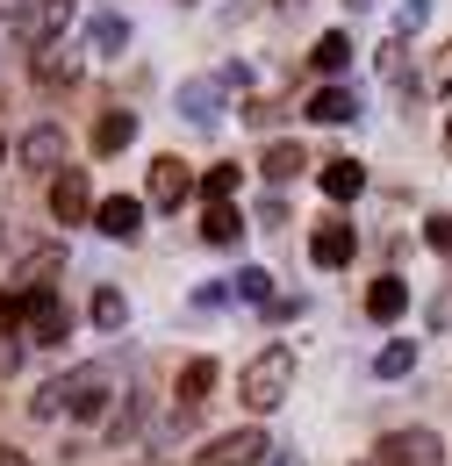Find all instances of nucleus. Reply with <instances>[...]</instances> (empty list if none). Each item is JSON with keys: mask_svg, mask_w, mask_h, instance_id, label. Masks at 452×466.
<instances>
[{"mask_svg": "<svg viewBox=\"0 0 452 466\" xmlns=\"http://www.w3.org/2000/svg\"><path fill=\"white\" fill-rule=\"evenodd\" d=\"M29 409H36V416H79V423H101V409H108V373H101V366H79V373H65V380H44Z\"/></svg>", "mask_w": 452, "mask_h": 466, "instance_id": "obj_1", "label": "nucleus"}, {"mask_svg": "<svg viewBox=\"0 0 452 466\" xmlns=\"http://www.w3.org/2000/svg\"><path fill=\"white\" fill-rule=\"evenodd\" d=\"M287 388H294V345H266L252 366H244V402L252 409L287 402Z\"/></svg>", "mask_w": 452, "mask_h": 466, "instance_id": "obj_2", "label": "nucleus"}, {"mask_svg": "<svg viewBox=\"0 0 452 466\" xmlns=\"http://www.w3.org/2000/svg\"><path fill=\"white\" fill-rule=\"evenodd\" d=\"M15 330H22V338H36V345H65V309L51 301V288L15 294Z\"/></svg>", "mask_w": 452, "mask_h": 466, "instance_id": "obj_3", "label": "nucleus"}, {"mask_svg": "<svg viewBox=\"0 0 452 466\" xmlns=\"http://www.w3.org/2000/svg\"><path fill=\"white\" fill-rule=\"evenodd\" d=\"M438 452H446L438 431H388L381 452H374V466H438Z\"/></svg>", "mask_w": 452, "mask_h": 466, "instance_id": "obj_4", "label": "nucleus"}, {"mask_svg": "<svg viewBox=\"0 0 452 466\" xmlns=\"http://www.w3.org/2000/svg\"><path fill=\"white\" fill-rule=\"evenodd\" d=\"M266 452H273L266 431H223V438L201 445V460H194V466H259Z\"/></svg>", "mask_w": 452, "mask_h": 466, "instance_id": "obj_5", "label": "nucleus"}, {"mask_svg": "<svg viewBox=\"0 0 452 466\" xmlns=\"http://www.w3.org/2000/svg\"><path fill=\"white\" fill-rule=\"evenodd\" d=\"M51 216H57V223H87V216H94V187H87L79 166H57V179H51Z\"/></svg>", "mask_w": 452, "mask_h": 466, "instance_id": "obj_6", "label": "nucleus"}, {"mask_svg": "<svg viewBox=\"0 0 452 466\" xmlns=\"http://www.w3.org/2000/svg\"><path fill=\"white\" fill-rule=\"evenodd\" d=\"M352 251H359L352 223H344V216H324V223H316V237H309V258H316V266H344Z\"/></svg>", "mask_w": 452, "mask_h": 466, "instance_id": "obj_7", "label": "nucleus"}, {"mask_svg": "<svg viewBox=\"0 0 452 466\" xmlns=\"http://www.w3.org/2000/svg\"><path fill=\"white\" fill-rule=\"evenodd\" d=\"M65 22H72V0H44V7H29V15L15 22V36L36 51V44H57V29H65Z\"/></svg>", "mask_w": 452, "mask_h": 466, "instance_id": "obj_8", "label": "nucleus"}, {"mask_svg": "<svg viewBox=\"0 0 452 466\" xmlns=\"http://www.w3.org/2000/svg\"><path fill=\"white\" fill-rule=\"evenodd\" d=\"M57 158H65V129H57V122H44V129L22 137V166H29V173H57Z\"/></svg>", "mask_w": 452, "mask_h": 466, "instance_id": "obj_9", "label": "nucleus"}, {"mask_svg": "<svg viewBox=\"0 0 452 466\" xmlns=\"http://www.w3.org/2000/svg\"><path fill=\"white\" fill-rule=\"evenodd\" d=\"M180 116L187 122H216L223 116V86H216V79H187V86H180Z\"/></svg>", "mask_w": 452, "mask_h": 466, "instance_id": "obj_10", "label": "nucleus"}, {"mask_svg": "<svg viewBox=\"0 0 452 466\" xmlns=\"http://www.w3.org/2000/svg\"><path fill=\"white\" fill-rule=\"evenodd\" d=\"M29 72H36L44 86H72V79H79V58L57 51V44H36V51H29Z\"/></svg>", "mask_w": 452, "mask_h": 466, "instance_id": "obj_11", "label": "nucleus"}, {"mask_svg": "<svg viewBox=\"0 0 452 466\" xmlns=\"http://www.w3.org/2000/svg\"><path fill=\"white\" fill-rule=\"evenodd\" d=\"M201 237H209V244H237V237H244V216H237V208H230L223 194H209V208H201Z\"/></svg>", "mask_w": 452, "mask_h": 466, "instance_id": "obj_12", "label": "nucleus"}, {"mask_svg": "<svg viewBox=\"0 0 452 466\" xmlns=\"http://www.w3.org/2000/svg\"><path fill=\"white\" fill-rule=\"evenodd\" d=\"M87 51H94V58H122V51H129V22H122V15H94V22H87Z\"/></svg>", "mask_w": 452, "mask_h": 466, "instance_id": "obj_13", "label": "nucleus"}, {"mask_svg": "<svg viewBox=\"0 0 452 466\" xmlns=\"http://www.w3.org/2000/svg\"><path fill=\"white\" fill-rule=\"evenodd\" d=\"M302 116H309V122H352V116H359V101H352L344 86H316V94L302 101Z\"/></svg>", "mask_w": 452, "mask_h": 466, "instance_id": "obj_14", "label": "nucleus"}, {"mask_svg": "<svg viewBox=\"0 0 452 466\" xmlns=\"http://www.w3.org/2000/svg\"><path fill=\"white\" fill-rule=\"evenodd\" d=\"M151 201H159V208H180V201H187V166H180V158H151Z\"/></svg>", "mask_w": 452, "mask_h": 466, "instance_id": "obj_15", "label": "nucleus"}, {"mask_svg": "<svg viewBox=\"0 0 452 466\" xmlns=\"http://www.w3.org/2000/svg\"><path fill=\"white\" fill-rule=\"evenodd\" d=\"M324 194H331V201H359V194H366V166H359V158H331V166H324Z\"/></svg>", "mask_w": 452, "mask_h": 466, "instance_id": "obj_16", "label": "nucleus"}, {"mask_svg": "<svg viewBox=\"0 0 452 466\" xmlns=\"http://www.w3.org/2000/svg\"><path fill=\"white\" fill-rule=\"evenodd\" d=\"M209 395H216V359H187L180 366V409L209 402Z\"/></svg>", "mask_w": 452, "mask_h": 466, "instance_id": "obj_17", "label": "nucleus"}, {"mask_svg": "<svg viewBox=\"0 0 452 466\" xmlns=\"http://www.w3.org/2000/svg\"><path fill=\"white\" fill-rule=\"evenodd\" d=\"M402 309H409V288H402L396 273H388V280H374V288H366V316H374V323H396Z\"/></svg>", "mask_w": 452, "mask_h": 466, "instance_id": "obj_18", "label": "nucleus"}, {"mask_svg": "<svg viewBox=\"0 0 452 466\" xmlns=\"http://www.w3.org/2000/svg\"><path fill=\"white\" fill-rule=\"evenodd\" d=\"M129 137H137V116H129V108H108V116L94 122V151H101V158H115Z\"/></svg>", "mask_w": 452, "mask_h": 466, "instance_id": "obj_19", "label": "nucleus"}, {"mask_svg": "<svg viewBox=\"0 0 452 466\" xmlns=\"http://www.w3.org/2000/svg\"><path fill=\"white\" fill-rule=\"evenodd\" d=\"M57 266H65V251H57V244L29 251V258L15 266V288H22V294H29V288H51V273H57Z\"/></svg>", "mask_w": 452, "mask_h": 466, "instance_id": "obj_20", "label": "nucleus"}, {"mask_svg": "<svg viewBox=\"0 0 452 466\" xmlns=\"http://www.w3.org/2000/svg\"><path fill=\"white\" fill-rule=\"evenodd\" d=\"M94 223H101V230H108V237H137V223H144V208L115 194V201H101V208H94Z\"/></svg>", "mask_w": 452, "mask_h": 466, "instance_id": "obj_21", "label": "nucleus"}, {"mask_svg": "<svg viewBox=\"0 0 452 466\" xmlns=\"http://www.w3.org/2000/svg\"><path fill=\"white\" fill-rule=\"evenodd\" d=\"M309 65H316V72H344V65H352V36H344V29H324L316 51H309Z\"/></svg>", "mask_w": 452, "mask_h": 466, "instance_id": "obj_22", "label": "nucleus"}, {"mask_svg": "<svg viewBox=\"0 0 452 466\" xmlns=\"http://www.w3.org/2000/svg\"><path fill=\"white\" fill-rule=\"evenodd\" d=\"M87 316H94L101 330H122V323H129V301H122V294H115V288H101V294H94V301H87Z\"/></svg>", "mask_w": 452, "mask_h": 466, "instance_id": "obj_23", "label": "nucleus"}, {"mask_svg": "<svg viewBox=\"0 0 452 466\" xmlns=\"http://www.w3.org/2000/svg\"><path fill=\"white\" fill-rule=\"evenodd\" d=\"M302 166H309V158H302V144H273L259 173H266V179H294V173H302Z\"/></svg>", "mask_w": 452, "mask_h": 466, "instance_id": "obj_24", "label": "nucleus"}, {"mask_svg": "<svg viewBox=\"0 0 452 466\" xmlns=\"http://www.w3.org/2000/svg\"><path fill=\"white\" fill-rule=\"evenodd\" d=\"M230 294H237V301H273V273H259V266H252V273H237V280H230Z\"/></svg>", "mask_w": 452, "mask_h": 466, "instance_id": "obj_25", "label": "nucleus"}, {"mask_svg": "<svg viewBox=\"0 0 452 466\" xmlns=\"http://www.w3.org/2000/svg\"><path fill=\"white\" fill-rule=\"evenodd\" d=\"M409 366H416V345H409V338H396V345L381 351V373H388V380H402Z\"/></svg>", "mask_w": 452, "mask_h": 466, "instance_id": "obj_26", "label": "nucleus"}, {"mask_svg": "<svg viewBox=\"0 0 452 466\" xmlns=\"http://www.w3.org/2000/svg\"><path fill=\"white\" fill-rule=\"evenodd\" d=\"M424 244H431L438 258H452V216H431V223H424Z\"/></svg>", "mask_w": 452, "mask_h": 466, "instance_id": "obj_27", "label": "nucleus"}, {"mask_svg": "<svg viewBox=\"0 0 452 466\" xmlns=\"http://www.w3.org/2000/svg\"><path fill=\"white\" fill-rule=\"evenodd\" d=\"M137 431H144V395H137V402L122 409V423H115L108 438H115V445H129V438H137Z\"/></svg>", "mask_w": 452, "mask_h": 466, "instance_id": "obj_28", "label": "nucleus"}, {"mask_svg": "<svg viewBox=\"0 0 452 466\" xmlns=\"http://www.w3.org/2000/svg\"><path fill=\"white\" fill-rule=\"evenodd\" d=\"M431 22V0H402V15H396V29L409 36V29H424Z\"/></svg>", "mask_w": 452, "mask_h": 466, "instance_id": "obj_29", "label": "nucleus"}, {"mask_svg": "<svg viewBox=\"0 0 452 466\" xmlns=\"http://www.w3.org/2000/svg\"><path fill=\"white\" fill-rule=\"evenodd\" d=\"M431 86H438V94L452 86V44H438V58H431Z\"/></svg>", "mask_w": 452, "mask_h": 466, "instance_id": "obj_30", "label": "nucleus"}, {"mask_svg": "<svg viewBox=\"0 0 452 466\" xmlns=\"http://www.w3.org/2000/svg\"><path fill=\"white\" fill-rule=\"evenodd\" d=\"M237 187V166H209V194H230Z\"/></svg>", "mask_w": 452, "mask_h": 466, "instance_id": "obj_31", "label": "nucleus"}, {"mask_svg": "<svg viewBox=\"0 0 452 466\" xmlns=\"http://www.w3.org/2000/svg\"><path fill=\"white\" fill-rule=\"evenodd\" d=\"M0 338H15V301L0 294Z\"/></svg>", "mask_w": 452, "mask_h": 466, "instance_id": "obj_32", "label": "nucleus"}, {"mask_svg": "<svg viewBox=\"0 0 452 466\" xmlns=\"http://www.w3.org/2000/svg\"><path fill=\"white\" fill-rule=\"evenodd\" d=\"M0 466H29V460H22V452H7V445H0Z\"/></svg>", "mask_w": 452, "mask_h": 466, "instance_id": "obj_33", "label": "nucleus"}, {"mask_svg": "<svg viewBox=\"0 0 452 466\" xmlns=\"http://www.w3.org/2000/svg\"><path fill=\"white\" fill-rule=\"evenodd\" d=\"M259 466H266V460H259ZM273 466H302V460H294V452H281V460H273Z\"/></svg>", "mask_w": 452, "mask_h": 466, "instance_id": "obj_34", "label": "nucleus"}, {"mask_svg": "<svg viewBox=\"0 0 452 466\" xmlns=\"http://www.w3.org/2000/svg\"><path fill=\"white\" fill-rule=\"evenodd\" d=\"M446 151H452V122H446Z\"/></svg>", "mask_w": 452, "mask_h": 466, "instance_id": "obj_35", "label": "nucleus"}, {"mask_svg": "<svg viewBox=\"0 0 452 466\" xmlns=\"http://www.w3.org/2000/svg\"><path fill=\"white\" fill-rule=\"evenodd\" d=\"M366 466H374V460H366Z\"/></svg>", "mask_w": 452, "mask_h": 466, "instance_id": "obj_36", "label": "nucleus"}]
</instances>
